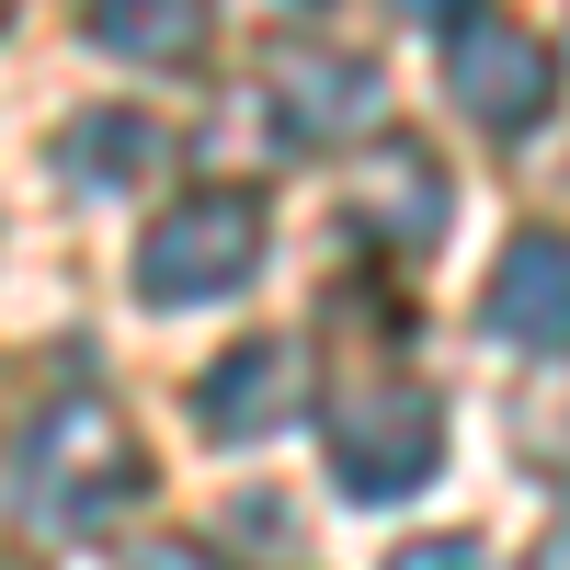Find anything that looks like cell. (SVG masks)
Here are the masks:
<instances>
[{"mask_svg":"<svg viewBox=\"0 0 570 570\" xmlns=\"http://www.w3.org/2000/svg\"><path fill=\"white\" fill-rule=\"evenodd\" d=\"M149 491V445L126 434L115 400H46L12 445V513L46 537H91Z\"/></svg>","mask_w":570,"mask_h":570,"instance_id":"cell-1","label":"cell"},{"mask_svg":"<svg viewBox=\"0 0 570 570\" xmlns=\"http://www.w3.org/2000/svg\"><path fill=\"white\" fill-rule=\"evenodd\" d=\"M320 456L343 502H400L445 468V400L434 389H400V376H376V389H343L320 411Z\"/></svg>","mask_w":570,"mask_h":570,"instance_id":"cell-2","label":"cell"},{"mask_svg":"<svg viewBox=\"0 0 570 570\" xmlns=\"http://www.w3.org/2000/svg\"><path fill=\"white\" fill-rule=\"evenodd\" d=\"M263 274V195H183L137 240V297L149 308H206Z\"/></svg>","mask_w":570,"mask_h":570,"instance_id":"cell-3","label":"cell"},{"mask_svg":"<svg viewBox=\"0 0 570 570\" xmlns=\"http://www.w3.org/2000/svg\"><path fill=\"white\" fill-rule=\"evenodd\" d=\"M445 91L468 115H480L491 137H537L548 126V104H559V58H548V35H525V23H468L456 46H445Z\"/></svg>","mask_w":570,"mask_h":570,"instance_id":"cell-4","label":"cell"},{"mask_svg":"<svg viewBox=\"0 0 570 570\" xmlns=\"http://www.w3.org/2000/svg\"><path fill=\"white\" fill-rule=\"evenodd\" d=\"M445 160L434 149H411V137H376V149L354 160L343 183V217L365 228V240H389V252H434L445 240Z\"/></svg>","mask_w":570,"mask_h":570,"instance_id":"cell-5","label":"cell"},{"mask_svg":"<svg viewBox=\"0 0 570 570\" xmlns=\"http://www.w3.org/2000/svg\"><path fill=\"white\" fill-rule=\"evenodd\" d=\"M480 331L525 354H570V240L559 228H525L502 240V263L480 274Z\"/></svg>","mask_w":570,"mask_h":570,"instance_id":"cell-6","label":"cell"},{"mask_svg":"<svg viewBox=\"0 0 570 570\" xmlns=\"http://www.w3.org/2000/svg\"><path fill=\"white\" fill-rule=\"evenodd\" d=\"M389 115V80L343 46H285L274 58V126L297 137V149H331V137H365Z\"/></svg>","mask_w":570,"mask_h":570,"instance_id":"cell-7","label":"cell"},{"mask_svg":"<svg viewBox=\"0 0 570 570\" xmlns=\"http://www.w3.org/2000/svg\"><path fill=\"white\" fill-rule=\"evenodd\" d=\"M195 411H206V434L217 445H263L297 422V343H240V354H217L195 376Z\"/></svg>","mask_w":570,"mask_h":570,"instance_id":"cell-8","label":"cell"},{"mask_svg":"<svg viewBox=\"0 0 570 570\" xmlns=\"http://www.w3.org/2000/svg\"><path fill=\"white\" fill-rule=\"evenodd\" d=\"M206 35H217L206 0H91V46L126 69H195Z\"/></svg>","mask_w":570,"mask_h":570,"instance_id":"cell-9","label":"cell"},{"mask_svg":"<svg viewBox=\"0 0 570 570\" xmlns=\"http://www.w3.org/2000/svg\"><path fill=\"white\" fill-rule=\"evenodd\" d=\"M58 160H69V183H91V195H137V183L160 171V126H149V115H115V104H91V115H69Z\"/></svg>","mask_w":570,"mask_h":570,"instance_id":"cell-10","label":"cell"},{"mask_svg":"<svg viewBox=\"0 0 570 570\" xmlns=\"http://www.w3.org/2000/svg\"><path fill=\"white\" fill-rule=\"evenodd\" d=\"M525 456L570 480V389H537V400H525Z\"/></svg>","mask_w":570,"mask_h":570,"instance_id":"cell-11","label":"cell"},{"mask_svg":"<svg viewBox=\"0 0 570 570\" xmlns=\"http://www.w3.org/2000/svg\"><path fill=\"white\" fill-rule=\"evenodd\" d=\"M389 570H491V548H480V537H411Z\"/></svg>","mask_w":570,"mask_h":570,"instance_id":"cell-12","label":"cell"},{"mask_svg":"<svg viewBox=\"0 0 570 570\" xmlns=\"http://www.w3.org/2000/svg\"><path fill=\"white\" fill-rule=\"evenodd\" d=\"M126 570H228V559H217L206 537H149V548H137Z\"/></svg>","mask_w":570,"mask_h":570,"instance_id":"cell-13","label":"cell"},{"mask_svg":"<svg viewBox=\"0 0 570 570\" xmlns=\"http://www.w3.org/2000/svg\"><path fill=\"white\" fill-rule=\"evenodd\" d=\"M400 12L434 23V35H468V23H480V0H400Z\"/></svg>","mask_w":570,"mask_h":570,"instance_id":"cell-14","label":"cell"},{"mask_svg":"<svg viewBox=\"0 0 570 570\" xmlns=\"http://www.w3.org/2000/svg\"><path fill=\"white\" fill-rule=\"evenodd\" d=\"M525 570H570V513H559V525H548V537L525 548Z\"/></svg>","mask_w":570,"mask_h":570,"instance_id":"cell-15","label":"cell"}]
</instances>
